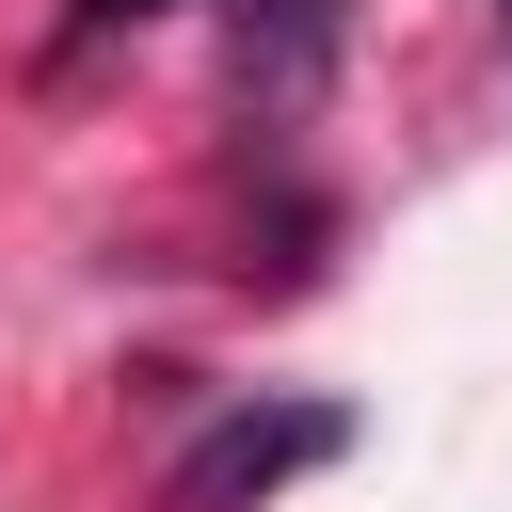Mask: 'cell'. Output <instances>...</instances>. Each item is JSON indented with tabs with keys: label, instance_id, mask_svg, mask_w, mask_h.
<instances>
[{
	"label": "cell",
	"instance_id": "6da1fadb",
	"mask_svg": "<svg viewBox=\"0 0 512 512\" xmlns=\"http://www.w3.org/2000/svg\"><path fill=\"white\" fill-rule=\"evenodd\" d=\"M352 448V416L336 400H240V416H208L192 448H176V480H160V512H272L288 480H320Z\"/></svg>",
	"mask_w": 512,
	"mask_h": 512
},
{
	"label": "cell",
	"instance_id": "7a4b0ae2",
	"mask_svg": "<svg viewBox=\"0 0 512 512\" xmlns=\"http://www.w3.org/2000/svg\"><path fill=\"white\" fill-rule=\"evenodd\" d=\"M224 16H240V80L256 96H304L336 64V32H352V0H224Z\"/></svg>",
	"mask_w": 512,
	"mask_h": 512
},
{
	"label": "cell",
	"instance_id": "3957f363",
	"mask_svg": "<svg viewBox=\"0 0 512 512\" xmlns=\"http://www.w3.org/2000/svg\"><path fill=\"white\" fill-rule=\"evenodd\" d=\"M160 16H176V0H80V16L48 32V80H64V64H96L112 32H160Z\"/></svg>",
	"mask_w": 512,
	"mask_h": 512
},
{
	"label": "cell",
	"instance_id": "277c9868",
	"mask_svg": "<svg viewBox=\"0 0 512 512\" xmlns=\"http://www.w3.org/2000/svg\"><path fill=\"white\" fill-rule=\"evenodd\" d=\"M496 16H512V0H496Z\"/></svg>",
	"mask_w": 512,
	"mask_h": 512
}]
</instances>
